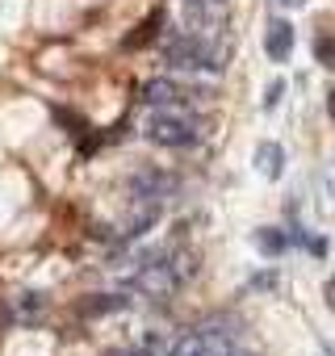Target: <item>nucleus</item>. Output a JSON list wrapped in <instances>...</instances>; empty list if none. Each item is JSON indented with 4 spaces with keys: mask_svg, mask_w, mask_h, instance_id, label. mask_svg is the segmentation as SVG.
Segmentation results:
<instances>
[{
    "mask_svg": "<svg viewBox=\"0 0 335 356\" xmlns=\"http://www.w3.org/2000/svg\"><path fill=\"white\" fill-rule=\"evenodd\" d=\"M327 113H331V122H335V88L327 92Z\"/></svg>",
    "mask_w": 335,
    "mask_h": 356,
    "instance_id": "dca6fc26",
    "label": "nucleus"
},
{
    "mask_svg": "<svg viewBox=\"0 0 335 356\" xmlns=\"http://www.w3.org/2000/svg\"><path fill=\"white\" fill-rule=\"evenodd\" d=\"M285 243H289V239H285V231H277V227H260V231H256V248H260L264 256H281Z\"/></svg>",
    "mask_w": 335,
    "mask_h": 356,
    "instance_id": "0eeeda50",
    "label": "nucleus"
},
{
    "mask_svg": "<svg viewBox=\"0 0 335 356\" xmlns=\"http://www.w3.org/2000/svg\"><path fill=\"white\" fill-rule=\"evenodd\" d=\"M327 306H331V310H335V277H331V281H327Z\"/></svg>",
    "mask_w": 335,
    "mask_h": 356,
    "instance_id": "2eb2a0df",
    "label": "nucleus"
},
{
    "mask_svg": "<svg viewBox=\"0 0 335 356\" xmlns=\"http://www.w3.org/2000/svg\"><path fill=\"white\" fill-rule=\"evenodd\" d=\"M130 189H134V197H155V202H163L168 193H172V176H163V172H138L134 181H130Z\"/></svg>",
    "mask_w": 335,
    "mask_h": 356,
    "instance_id": "20e7f679",
    "label": "nucleus"
},
{
    "mask_svg": "<svg viewBox=\"0 0 335 356\" xmlns=\"http://www.w3.org/2000/svg\"><path fill=\"white\" fill-rule=\"evenodd\" d=\"M281 92H285V84H281V80H272V84H268V97H264V109H272V105L281 101Z\"/></svg>",
    "mask_w": 335,
    "mask_h": 356,
    "instance_id": "9b49d317",
    "label": "nucleus"
},
{
    "mask_svg": "<svg viewBox=\"0 0 335 356\" xmlns=\"http://www.w3.org/2000/svg\"><path fill=\"white\" fill-rule=\"evenodd\" d=\"M318 59H322L327 67H335V42H327V38H322V42H318Z\"/></svg>",
    "mask_w": 335,
    "mask_h": 356,
    "instance_id": "ddd939ff",
    "label": "nucleus"
},
{
    "mask_svg": "<svg viewBox=\"0 0 335 356\" xmlns=\"http://www.w3.org/2000/svg\"><path fill=\"white\" fill-rule=\"evenodd\" d=\"M105 356H138V352H134V348H109Z\"/></svg>",
    "mask_w": 335,
    "mask_h": 356,
    "instance_id": "4468645a",
    "label": "nucleus"
},
{
    "mask_svg": "<svg viewBox=\"0 0 335 356\" xmlns=\"http://www.w3.org/2000/svg\"><path fill=\"white\" fill-rule=\"evenodd\" d=\"M264 51H268V59L285 63V59L293 55V26H289V22H281V17H272L268 38H264Z\"/></svg>",
    "mask_w": 335,
    "mask_h": 356,
    "instance_id": "7ed1b4c3",
    "label": "nucleus"
},
{
    "mask_svg": "<svg viewBox=\"0 0 335 356\" xmlns=\"http://www.w3.org/2000/svg\"><path fill=\"white\" fill-rule=\"evenodd\" d=\"M159 22H163V13H151V17H147V26H142L138 34H130V38H126V47H138V42H151V38H155V26H159Z\"/></svg>",
    "mask_w": 335,
    "mask_h": 356,
    "instance_id": "9d476101",
    "label": "nucleus"
},
{
    "mask_svg": "<svg viewBox=\"0 0 335 356\" xmlns=\"http://www.w3.org/2000/svg\"><path fill=\"white\" fill-rule=\"evenodd\" d=\"M256 168H260V176L277 181V176L285 172V147H277V143H260V147H256Z\"/></svg>",
    "mask_w": 335,
    "mask_h": 356,
    "instance_id": "423d86ee",
    "label": "nucleus"
},
{
    "mask_svg": "<svg viewBox=\"0 0 335 356\" xmlns=\"http://www.w3.org/2000/svg\"><path fill=\"white\" fill-rule=\"evenodd\" d=\"M138 97H142V105H177L185 92H181V84H172V80H147V84L138 88Z\"/></svg>",
    "mask_w": 335,
    "mask_h": 356,
    "instance_id": "39448f33",
    "label": "nucleus"
},
{
    "mask_svg": "<svg viewBox=\"0 0 335 356\" xmlns=\"http://www.w3.org/2000/svg\"><path fill=\"white\" fill-rule=\"evenodd\" d=\"M281 5H285V9H302V5H306V0H281Z\"/></svg>",
    "mask_w": 335,
    "mask_h": 356,
    "instance_id": "f3484780",
    "label": "nucleus"
},
{
    "mask_svg": "<svg viewBox=\"0 0 335 356\" xmlns=\"http://www.w3.org/2000/svg\"><path fill=\"white\" fill-rule=\"evenodd\" d=\"M142 134L151 138V143H159V147H193L197 138H202V126L189 118V113H177V105L172 109H155L147 122H142Z\"/></svg>",
    "mask_w": 335,
    "mask_h": 356,
    "instance_id": "f03ea898",
    "label": "nucleus"
},
{
    "mask_svg": "<svg viewBox=\"0 0 335 356\" xmlns=\"http://www.w3.org/2000/svg\"><path fill=\"white\" fill-rule=\"evenodd\" d=\"M130 306V298H105V293H97V302H84V314H105V310H126Z\"/></svg>",
    "mask_w": 335,
    "mask_h": 356,
    "instance_id": "1a4fd4ad",
    "label": "nucleus"
},
{
    "mask_svg": "<svg viewBox=\"0 0 335 356\" xmlns=\"http://www.w3.org/2000/svg\"><path fill=\"white\" fill-rule=\"evenodd\" d=\"M210 5H227V0H210Z\"/></svg>",
    "mask_w": 335,
    "mask_h": 356,
    "instance_id": "a211bd4d",
    "label": "nucleus"
},
{
    "mask_svg": "<svg viewBox=\"0 0 335 356\" xmlns=\"http://www.w3.org/2000/svg\"><path fill=\"white\" fill-rule=\"evenodd\" d=\"M168 356H202V331H189L177 343H168Z\"/></svg>",
    "mask_w": 335,
    "mask_h": 356,
    "instance_id": "6e6552de",
    "label": "nucleus"
},
{
    "mask_svg": "<svg viewBox=\"0 0 335 356\" xmlns=\"http://www.w3.org/2000/svg\"><path fill=\"white\" fill-rule=\"evenodd\" d=\"M163 59L177 72H222L227 47H214L210 38H197V34H181L163 47Z\"/></svg>",
    "mask_w": 335,
    "mask_h": 356,
    "instance_id": "f257e3e1",
    "label": "nucleus"
},
{
    "mask_svg": "<svg viewBox=\"0 0 335 356\" xmlns=\"http://www.w3.org/2000/svg\"><path fill=\"white\" fill-rule=\"evenodd\" d=\"M252 285H256V289H277V273H256Z\"/></svg>",
    "mask_w": 335,
    "mask_h": 356,
    "instance_id": "f8f14e48",
    "label": "nucleus"
},
{
    "mask_svg": "<svg viewBox=\"0 0 335 356\" xmlns=\"http://www.w3.org/2000/svg\"><path fill=\"white\" fill-rule=\"evenodd\" d=\"M327 352H331V356H335V343H331V348H327Z\"/></svg>",
    "mask_w": 335,
    "mask_h": 356,
    "instance_id": "6ab92c4d",
    "label": "nucleus"
}]
</instances>
